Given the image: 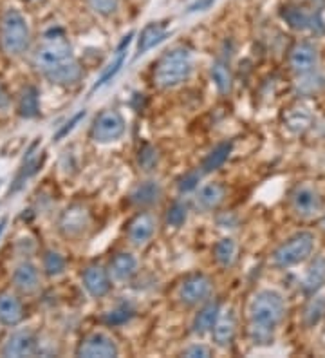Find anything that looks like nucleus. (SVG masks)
<instances>
[{
  "label": "nucleus",
  "mask_w": 325,
  "mask_h": 358,
  "mask_svg": "<svg viewBox=\"0 0 325 358\" xmlns=\"http://www.w3.org/2000/svg\"><path fill=\"white\" fill-rule=\"evenodd\" d=\"M286 317V302L275 289H260L253 295L247 306L250 319V338L257 345L273 342L275 331Z\"/></svg>",
  "instance_id": "obj_1"
},
{
  "label": "nucleus",
  "mask_w": 325,
  "mask_h": 358,
  "mask_svg": "<svg viewBox=\"0 0 325 358\" xmlns=\"http://www.w3.org/2000/svg\"><path fill=\"white\" fill-rule=\"evenodd\" d=\"M194 71V55L185 45H178L166 51L154 69V83L156 87L175 89L187 82Z\"/></svg>",
  "instance_id": "obj_2"
},
{
  "label": "nucleus",
  "mask_w": 325,
  "mask_h": 358,
  "mask_svg": "<svg viewBox=\"0 0 325 358\" xmlns=\"http://www.w3.org/2000/svg\"><path fill=\"white\" fill-rule=\"evenodd\" d=\"M73 60V48H71L69 38L65 36L62 29H49L43 35L42 42L35 51V57H33L35 67L43 76L51 75L52 71L60 69Z\"/></svg>",
  "instance_id": "obj_3"
},
{
  "label": "nucleus",
  "mask_w": 325,
  "mask_h": 358,
  "mask_svg": "<svg viewBox=\"0 0 325 358\" xmlns=\"http://www.w3.org/2000/svg\"><path fill=\"white\" fill-rule=\"evenodd\" d=\"M31 31L26 17L15 8L6 9L0 17V48L8 57H20L27 51Z\"/></svg>",
  "instance_id": "obj_4"
},
{
  "label": "nucleus",
  "mask_w": 325,
  "mask_h": 358,
  "mask_svg": "<svg viewBox=\"0 0 325 358\" xmlns=\"http://www.w3.org/2000/svg\"><path fill=\"white\" fill-rule=\"evenodd\" d=\"M315 234L311 231H296L295 236L287 237L271 255L273 266L287 270L309 259L315 250Z\"/></svg>",
  "instance_id": "obj_5"
},
{
  "label": "nucleus",
  "mask_w": 325,
  "mask_h": 358,
  "mask_svg": "<svg viewBox=\"0 0 325 358\" xmlns=\"http://www.w3.org/2000/svg\"><path fill=\"white\" fill-rule=\"evenodd\" d=\"M125 129V118H123V114L120 110L105 109L92 122L91 138L92 141L100 145L116 143V141H120L123 138Z\"/></svg>",
  "instance_id": "obj_6"
},
{
  "label": "nucleus",
  "mask_w": 325,
  "mask_h": 358,
  "mask_svg": "<svg viewBox=\"0 0 325 358\" xmlns=\"http://www.w3.org/2000/svg\"><path fill=\"white\" fill-rule=\"evenodd\" d=\"M291 210L300 219L320 217L324 212V201L317 188L311 185H298L291 194Z\"/></svg>",
  "instance_id": "obj_7"
},
{
  "label": "nucleus",
  "mask_w": 325,
  "mask_h": 358,
  "mask_svg": "<svg viewBox=\"0 0 325 358\" xmlns=\"http://www.w3.org/2000/svg\"><path fill=\"white\" fill-rule=\"evenodd\" d=\"M213 293V282L208 275L204 273H194L188 275L179 286L178 297L179 301L188 308L203 306L204 302H208Z\"/></svg>",
  "instance_id": "obj_8"
},
{
  "label": "nucleus",
  "mask_w": 325,
  "mask_h": 358,
  "mask_svg": "<svg viewBox=\"0 0 325 358\" xmlns=\"http://www.w3.org/2000/svg\"><path fill=\"white\" fill-rule=\"evenodd\" d=\"M91 228V212L80 203L69 205L58 219V230L67 239H80Z\"/></svg>",
  "instance_id": "obj_9"
},
{
  "label": "nucleus",
  "mask_w": 325,
  "mask_h": 358,
  "mask_svg": "<svg viewBox=\"0 0 325 358\" xmlns=\"http://www.w3.org/2000/svg\"><path fill=\"white\" fill-rule=\"evenodd\" d=\"M76 355L85 358H114L120 355V350L113 336L103 331H94L83 336Z\"/></svg>",
  "instance_id": "obj_10"
},
{
  "label": "nucleus",
  "mask_w": 325,
  "mask_h": 358,
  "mask_svg": "<svg viewBox=\"0 0 325 358\" xmlns=\"http://www.w3.org/2000/svg\"><path fill=\"white\" fill-rule=\"evenodd\" d=\"M157 231V219L150 212H139L127 227V239L136 248H143L154 239Z\"/></svg>",
  "instance_id": "obj_11"
},
{
  "label": "nucleus",
  "mask_w": 325,
  "mask_h": 358,
  "mask_svg": "<svg viewBox=\"0 0 325 358\" xmlns=\"http://www.w3.org/2000/svg\"><path fill=\"white\" fill-rule=\"evenodd\" d=\"M282 18L286 20V24H289V27L296 31H315V33H320L324 31L325 24L320 17V9H309L300 8V6H287V8L282 9Z\"/></svg>",
  "instance_id": "obj_12"
},
{
  "label": "nucleus",
  "mask_w": 325,
  "mask_h": 358,
  "mask_svg": "<svg viewBox=\"0 0 325 358\" xmlns=\"http://www.w3.org/2000/svg\"><path fill=\"white\" fill-rule=\"evenodd\" d=\"M318 62H320V52L318 48L308 40L296 42L289 51V67L296 75H305L311 71H317Z\"/></svg>",
  "instance_id": "obj_13"
},
{
  "label": "nucleus",
  "mask_w": 325,
  "mask_h": 358,
  "mask_svg": "<svg viewBox=\"0 0 325 358\" xmlns=\"http://www.w3.org/2000/svg\"><path fill=\"white\" fill-rule=\"evenodd\" d=\"M40 351V341L38 336L31 329H18L13 335L8 336V341L4 342L2 348V355L4 357H33Z\"/></svg>",
  "instance_id": "obj_14"
},
{
  "label": "nucleus",
  "mask_w": 325,
  "mask_h": 358,
  "mask_svg": "<svg viewBox=\"0 0 325 358\" xmlns=\"http://www.w3.org/2000/svg\"><path fill=\"white\" fill-rule=\"evenodd\" d=\"M82 282L85 292L91 295L92 299H103L108 295L110 288H113V279L108 273L107 268L100 266V264H91L87 266L82 273Z\"/></svg>",
  "instance_id": "obj_15"
},
{
  "label": "nucleus",
  "mask_w": 325,
  "mask_h": 358,
  "mask_svg": "<svg viewBox=\"0 0 325 358\" xmlns=\"http://www.w3.org/2000/svg\"><path fill=\"white\" fill-rule=\"evenodd\" d=\"M139 261L134 254L130 252H120V254L114 255L108 262V273H110V279L114 284H127L134 279L136 273H138Z\"/></svg>",
  "instance_id": "obj_16"
},
{
  "label": "nucleus",
  "mask_w": 325,
  "mask_h": 358,
  "mask_svg": "<svg viewBox=\"0 0 325 358\" xmlns=\"http://www.w3.org/2000/svg\"><path fill=\"white\" fill-rule=\"evenodd\" d=\"M212 336L215 345L219 348H230L233 344L235 336H237V315H235L233 308H228L224 311L221 310L219 319L212 329Z\"/></svg>",
  "instance_id": "obj_17"
},
{
  "label": "nucleus",
  "mask_w": 325,
  "mask_h": 358,
  "mask_svg": "<svg viewBox=\"0 0 325 358\" xmlns=\"http://www.w3.org/2000/svg\"><path fill=\"white\" fill-rule=\"evenodd\" d=\"M282 120L291 134H303L312 125V113L308 105L293 103L284 110Z\"/></svg>",
  "instance_id": "obj_18"
},
{
  "label": "nucleus",
  "mask_w": 325,
  "mask_h": 358,
  "mask_svg": "<svg viewBox=\"0 0 325 358\" xmlns=\"http://www.w3.org/2000/svg\"><path fill=\"white\" fill-rule=\"evenodd\" d=\"M161 197H163V187L159 185V181L147 179L130 192V203L138 208H150L161 201Z\"/></svg>",
  "instance_id": "obj_19"
},
{
  "label": "nucleus",
  "mask_w": 325,
  "mask_h": 358,
  "mask_svg": "<svg viewBox=\"0 0 325 358\" xmlns=\"http://www.w3.org/2000/svg\"><path fill=\"white\" fill-rule=\"evenodd\" d=\"M226 199V187L222 183H206L195 194V206L201 212L217 210Z\"/></svg>",
  "instance_id": "obj_20"
},
{
  "label": "nucleus",
  "mask_w": 325,
  "mask_h": 358,
  "mask_svg": "<svg viewBox=\"0 0 325 358\" xmlns=\"http://www.w3.org/2000/svg\"><path fill=\"white\" fill-rule=\"evenodd\" d=\"M13 284L15 288L20 293H26V295H31V293L38 292L40 288V271L38 268L29 261L20 262L13 271Z\"/></svg>",
  "instance_id": "obj_21"
},
{
  "label": "nucleus",
  "mask_w": 325,
  "mask_h": 358,
  "mask_svg": "<svg viewBox=\"0 0 325 358\" xmlns=\"http://www.w3.org/2000/svg\"><path fill=\"white\" fill-rule=\"evenodd\" d=\"M132 36H134V33H129L127 36H123L122 44L117 45L116 52H114L113 60L108 62L107 67L103 69V73H101V76L98 78V82L94 83V87H92V91H98V89H101L103 85H107L108 82H113L114 76L122 71L123 64H125L127 60V52H129V45L130 42H132Z\"/></svg>",
  "instance_id": "obj_22"
},
{
  "label": "nucleus",
  "mask_w": 325,
  "mask_h": 358,
  "mask_svg": "<svg viewBox=\"0 0 325 358\" xmlns=\"http://www.w3.org/2000/svg\"><path fill=\"white\" fill-rule=\"evenodd\" d=\"M324 284H325V255L320 254L312 259L308 271H305V275H303L302 292L305 293L308 297H312V295H317V293L320 292Z\"/></svg>",
  "instance_id": "obj_23"
},
{
  "label": "nucleus",
  "mask_w": 325,
  "mask_h": 358,
  "mask_svg": "<svg viewBox=\"0 0 325 358\" xmlns=\"http://www.w3.org/2000/svg\"><path fill=\"white\" fill-rule=\"evenodd\" d=\"M219 313H221V304H219V302H204L203 306L199 308V311H197V315L194 317L192 331H194L195 335L212 333L213 326H215L217 319H219Z\"/></svg>",
  "instance_id": "obj_24"
},
{
  "label": "nucleus",
  "mask_w": 325,
  "mask_h": 358,
  "mask_svg": "<svg viewBox=\"0 0 325 358\" xmlns=\"http://www.w3.org/2000/svg\"><path fill=\"white\" fill-rule=\"evenodd\" d=\"M24 319V306L13 293L0 295V324L13 328Z\"/></svg>",
  "instance_id": "obj_25"
},
{
  "label": "nucleus",
  "mask_w": 325,
  "mask_h": 358,
  "mask_svg": "<svg viewBox=\"0 0 325 358\" xmlns=\"http://www.w3.org/2000/svg\"><path fill=\"white\" fill-rule=\"evenodd\" d=\"M166 36H168V29L163 24L152 22L145 26L138 38V57H141V55L156 48V45H159L163 40H166Z\"/></svg>",
  "instance_id": "obj_26"
},
{
  "label": "nucleus",
  "mask_w": 325,
  "mask_h": 358,
  "mask_svg": "<svg viewBox=\"0 0 325 358\" xmlns=\"http://www.w3.org/2000/svg\"><path fill=\"white\" fill-rule=\"evenodd\" d=\"M213 257L221 268H231L238 259V245L233 237H222L213 246Z\"/></svg>",
  "instance_id": "obj_27"
},
{
  "label": "nucleus",
  "mask_w": 325,
  "mask_h": 358,
  "mask_svg": "<svg viewBox=\"0 0 325 358\" xmlns=\"http://www.w3.org/2000/svg\"><path fill=\"white\" fill-rule=\"evenodd\" d=\"M295 89L300 96L311 98L318 96L325 91V76L318 71H311L305 75H298V80L295 83Z\"/></svg>",
  "instance_id": "obj_28"
},
{
  "label": "nucleus",
  "mask_w": 325,
  "mask_h": 358,
  "mask_svg": "<svg viewBox=\"0 0 325 358\" xmlns=\"http://www.w3.org/2000/svg\"><path fill=\"white\" fill-rule=\"evenodd\" d=\"M231 150H233V143H231V141H222V143H219L217 147H213L203 159L201 172H203V174H212V172L219 171V169L228 162Z\"/></svg>",
  "instance_id": "obj_29"
},
{
  "label": "nucleus",
  "mask_w": 325,
  "mask_h": 358,
  "mask_svg": "<svg viewBox=\"0 0 325 358\" xmlns=\"http://www.w3.org/2000/svg\"><path fill=\"white\" fill-rule=\"evenodd\" d=\"M210 76H212V82L215 85V89L221 94H228L233 87V75H231L230 64L222 58H217L212 64V69H210Z\"/></svg>",
  "instance_id": "obj_30"
},
{
  "label": "nucleus",
  "mask_w": 325,
  "mask_h": 358,
  "mask_svg": "<svg viewBox=\"0 0 325 358\" xmlns=\"http://www.w3.org/2000/svg\"><path fill=\"white\" fill-rule=\"evenodd\" d=\"M83 76V69L80 67L78 60L74 58L73 62L69 64H65L64 67L60 69L52 71L51 75H48L45 78L49 80L55 85H74V83H78Z\"/></svg>",
  "instance_id": "obj_31"
},
{
  "label": "nucleus",
  "mask_w": 325,
  "mask_h": 358,
  "mask_svg": "<svg viewBox=\"0 0 325 358\" xmlns=\"http://www.w3.org/2000/svg\"><path fill=\"white\" fill-rule=\"evenodd\" d=\"M40 113V103H38V91L33 85L22 89L20 98H18V114L22 118L31 120L36 118Z\"/></svg>",
  "instance_id": "obj_32"
},
{
  "label": "nucleus",
  "mask_w": 325,
  "mask_h": 358,
  "mask_svg": "<svg viewBox=\"0 0 325 358\" xmlns=\"http://www.w3.org/2000/svg\"><path fill=\"white\" fill-rule=\"evenodd\" d=\"M325 317V297H318V295H312L311 301L308 302V306L303 310V324L308 328H312L317 326L322 319Z\"/></svg>",
  "instance_id": "obj_33"
},
{
  "label": "nucleus",
  "mask_w": 325,
  "mask_h": 358,
  "mask_svg": "<svg viewBox=\"0 0 325 358\" xmlns=\"http://www.w3.org/2000/svg\"><path fill=\"white\" fill-rule=\"evenodd\" d=\"M65 268H67V261H65L64 255L60 252H55V250H48L43 254V270L49 277H60L65 273Z\"/></svg>",
  "instance_id": "obj_34"
},
{
  "label": "nucleus",
  "mask_w": 325,
  "mask_h": 358,
  "mask_svg": "<svg viewBox=\"0 0 325 358\" xmlns=\"http://www.w3.org/2000/svg\"><path fill=\"white\" fill-rule=\"evenodd\" d=\"M188 219V205L182 201H175L166 210V224L172 228H181Z\"/></svg>",
  "instance_id": "obj_35"
},
{
  "label": "nucleus",
  "mask_w": 325,
  "mask_h": 358,
  "mask_svg": "<svg viewBox=\"0 0 325 358\" xmlns=\"http://www.w3.org/2000/svg\"><path fill=\"white\" fill-rule=\"evenodd\" d=\"M159 163V152H157L156 147L152 145H143L138 152V166L141 171L150 172L154 171Z\"/></svg>",
  "instance_id": "obj_36"
},
{
  "label": "nucleus",
  "mask_w": 325,
  "mask_h": 358,
  "mask_svg": "<svg viewBox=\"0 0 325 358\" xmlns=\"http://www.w3.org/2000/svg\"><path fill=\"white\" fill-rule=\"evenodd\" d=\"M132 317H134V308L130 306V304H120V306H116L105 315V322L108 326H120V324L129 322Z\"/></svg>",
  "instance_id": "obj_37"
},
{
  "label": "nucleus",
  "mask_w": 325,
  "mask_h": 358,
  "mask_svg": "<svg viewBox=\"0 0 325 358\" xmlns=\"http://www.w3.org/2000/svg\"><path fill=\"white\" fill-rule=\"evenodd\" d=\"M89 4L101 17H113L120 9V0H89Z\"/></svg>",
  "instance_id": "obj_38"
},
{
  "label": "nucleus",
  "mask_w": 325,
  "mask_h": 358,
  "mask_svg": "<svg viewBox=\"0 0 325 358\" xmlns=\"http://www.w3.org/2000/svg\"><path fill=\"white\" fill-rule=\"evenodd\" d=\"M201 176H203V172L201 171H192L188 172V174L182 176V178L179 179V185H178L179 192L187 194V192H192V190H195V188L199 187Z\"/></svg>",
  "instance_id": "obj_39"
},
{
  "label": "nucleus",
  "mask_w": 325,
  "mask_h": 358,
  "mask_svg": "<svg viewBox=\"0 0 325 358\" xmlns=\"http://www.w3.org/2000/svg\"><path fill=\"white\" fill-rule=\"evenodd\" d=\"M182 357H190V358H206L212 357V350L208 345L201 344V342H195V344H190L188 348L182 350Z\"/></svg>",
  "instance_id": "obj_40"
},
{
  "label": "nucleus",
  "mask_w": 325,
  "mask_h": 358,
  "mask_svg": "<svg viewBox=\"0 0 325 358\" xmlns=\"http://www.w3.org/2000/svg\"><path fill=\"white\" fill-rule=\"evenodd\" d=\"M85 114H87V113H85V110H78V113L74 114L73 118H71V122H67V123H65L64 127H62V129H60V131H58V132H57V136H55V141H60V140H62V138H65V136L69 134V132H71V131H73V129H74V127H76V125H78V123H80V122H82V120H83V118H85Z\"/></svg>",
  "instance_id": "obj_41"
},
{
  "label": "nucleus",
  "mask_w": 325,
  "mask_h": 358,
  "mask_svg": "<svg viewBox=\"0 0 325 358\" xmlns=\"http://www.w3.org/2000/svg\"><path fill=\"white\" fill-rule=\"evenodd\" d=\"M215 0H195L194 4L188 8V13H197V11H204V9H208L210 6L213 4Z\"/></svg>",
  "instance_id": "obj_42"
},
{
  "label": "nucleus",
  "mask_w": 325,
  "mask_h": 358,
  "mask_svg": "<svg viewBox=\"0 0 325 358\" xmlns=\"http://www.w3.org/2000/svg\"><path fill=\"white\" fill-rule=\"evenodd\" d=\"M9 101H11V98H9L8 89H6L4 83L0 82V113H2V110L8 109V107H9Z\"/></svg>",
  "instance_id": "obj_43"
},
{
  "label": "nucleus",
  "mask_w": 325,
  "mask_h": 358,
  "mask_svg": "<svg viewBox=\"0 0 325 358\" xmlns=\"http://www.w3.org/2000/svg\"><path fill=\"white\" fill-rule=\"evenodd\" d=\"M219 227L221 228H235L237 227V217L233 214L224 215L222 219H219Z\"/></svg>",
  "instance_id": "obj_44"
},
{
  "label": "nucleus",
  "mask_w": 325,
  "mask_h": 358,
  "mask_svg": "<svg viewBox=\"0 0 325 358\" xmlns=\"http://www.w3.org/2000/svg\"><path fill=\"white\" fill-rule=\"evenodd\" d=\"M312 4H315V8H320V6H324L325 4V0H311Z\"/></svg>",
  "instance_id": "obj_45"
},
{
  "label": "nucleus",
  "mask_w": 325,
  "mask_h": 358,
  "mask_svg": "<svg viewBox=\"0 0 325 358\" xmlns=\"http://www.w3.org/2000/svg\"><path fill=\"white\" fill-rule=\"evenodd\" d=\"M320 217H322V221H320V224H322V230L325 231V212H322V215H320Z\"/></svg>",
  "instance_id": "obj_46"
},
{
  "label": "nucleus",
  "mask_w": 325,
  "mask_h": 358,
  "mask_svg": "<svg viewBox=\"0 0 325 358\" xmlns=\"http://www.w3.org/2000/svg\"><path fill=\"white\" fill-rule=\"evenodd\" d=\"M2 230H4V221H0V234H2Z\"/></svg>",
  "instance_id": "obj_47"
}]
</instances>
